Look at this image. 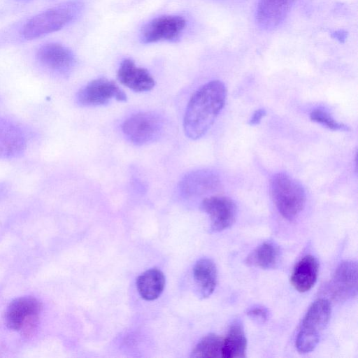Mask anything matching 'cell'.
I'll list each match as a JSON object with an SVG mask.
<instances>
[{"mask_svg": "<svg viewBox=\"0 0 358 358\" xmlns=\"http://www.w3.org/2000/svg\"><path fill=\"white\" fill-rule=\"evenodd\" d=\"M80 106H101L112 99L120 101L127 100V95L113 81L106 78L94 80L79 90L76 96Z\"/></svg>", "mask_w": 358, "mask_h": 358, "instance_id": "8", "label": "cell"}, {"mask_svg": "<svg viewBox=\"0 0 358 358\" xmlns=\"http://www.w3.org/2000/svg\"><path fill=\"white\" fill-rule=\"evenodd\" d=\"M218 175L210 169H199L187 173L179 182L180 192L188 196L203 194L217 189Z\"/></svg>", "mask_w": 358, "mask_h": 358, "instance_id": "14", "label": "cell"}, {"mask_svg": "<svg viewBox=\"0 0 358 358\" xmlns=\"http://www.w3.org/2000/svg\"><path fill=\"white\" fill-rule=\"evenodd\" d=\"M223 339L215 334L203 337L191 352V357H222Z\"/></svg>", "mask_w": 358, "mask_h": 358, "instance_id": "21", "label": "cell"}, {"mask_svg": "<svg viewBox=\"0 0 358 358\" xmlns=\"http://www.w3.org/2000/svg\"><path fill=\"white\" fill-rule=\"evenodd\" d=\"M185 19L178 15H163L153 19L146 24L141 34L145 43L162 40L171 41L177 38L185 27Z\"/></svg>", "mask_w": 358, "mask_h": 358, "instance_id": "9", "label": "cell"}, {"mask_svg": "<svg viewBox=\"0 0 358 358\" xmlns=\"http://www.w3.org/2000/svg\"><path fill=\"white\" fill-rule=\"evenodd\" d=\"M310 118L312 121L334 131L350 129L348 126L336 121L329 113L320 108L313 110L310 114Z\"/></svg>", "mask_w": 358, "mask_h": 358, "instance_id": "22", "label": "cell"}, {"mask_svg": "<svg viewBox=\"0 0 358 358\" xmlns=\"http://www.w3.org/2000/svg\"><path fill=\"white\" fill-rule=\"evenodd\" d=\"M26 145V136L20 127L0 117V159L17 157L23 153Z\"/></svg>", "mask_w": 358, "mask_h": 358, "instance_id": "13", "label": "cell"}, {"mask_svg": "<svg viewBox=\"0 0 358 358\" xmlns=\"http://www.w3.org/2000/svg\"><path fill=\"white\" fill-rule=\"evenodd\" d=\"M202 209L208 215L210 230L221 231L231 227L235 221L237 209L233 200L224 196H212L204 199Z\"/></svg>", "mask_w": 358, "mask_h": 358, "instance_id": "10", "label": "cell"}, {"mask_svg": "<svg viewBox=\"0 0 358 358\" xmlns=\"http://www.w3.org/2000/svg\"><path fill=\"white\" fill-rule=\"evenodd\" d=\"M280 258V249L274 243L266 241L257 247L245 259L246 264L264 269L275 268Z\"/></svg>", "mask_w": 358, "mask_h": 358, "instance_id": "20", "label": "cell"}, {"mask_svg": "<svg viewBox=\"0 0 358 358\" xmlns=\"http://www.w3.org/2000/svg\"><path fill=\"white\" fill-rule=\"evenodd\" d=\"M248 317L258 322H265L268 317L267 309L262 306H254L250 308L246 312Z\"/></svg>", "mask_w": 358, "mask_h": 358, "instance_id": "23", "label": "cell"}, {"mask_svg": "<svg viewBox=\"0 0 358 358\" xmlns=\"http://www.w3.org/2000/svg\"><path fill=\"white\" fill-rule=\"evenodd\" d=\"M330 290L333 297L338 301H345L357 296V262L346 260L339 264L330 283Z\"/></svg>", "mask_w": 358, "mask_h": 358, "instance_id": "11", "label": "cell"}, {"mask_svg": "<svg viewBox=\"0 0 358 358\" xmlns=\"http://www.w3.org/2000/svg\"><path fill=\"white\" fill-rule=\"evenodd\" d=\"M117 76L122 85L137 92L150 91L155 85L150 73L145 69L136 66L130 59L122 62Z\"/></svg>", "mask_w": 358, "mask_h": 358, "instance_id": "15", "label": "cell"}, {"mask_svg": "<svg viewBox=\"0 0 358 358\" xmlns=\"http://www.w3.org/2000/svg\"><path fill=\"white\" fill-rule=\"evenodd\" d=\"M329 301L323 298L315 300L305 314L295 341L296 348L301 354L313 351L320 341L330 315Z\"/></svg>", "mask_w": 358, "mask_h": 358, "instance_id": "3", "label": "cell"}, {"mask_svg": "<svg viewBox=\"0 0 358 358\" xmlns=\"http://www.w3.org/2000/svg\"><path fill=\"white\" fill-rule=\"evenodd\" d=\"M227 89L220 80H211L198 89L186 108L183 127L185 135L193 140L202 137L222 110Z\"/></svg>", "mask_w": 358, "mask_h": 358, "instance_id": "1", "label": "cell"}, {"mask_svg": "<svg viewBox=\"0 0 358 358\" xmlns=\"http://www.w3.org/2000/svg\"><path fill=\"white\" fill-rule=\"evenodd\" d=\"M335 38H338L340 41H343L345 39L346 33L342 31H336L334 34Z\"/></svg>", "mask_w": 358, "mask_h": 358, "instance_id": "25", "label": "cell"}, {"mask_svg": "<svg viewBox=\"0 0 358 358\" xmlns=\"http://www.w3.org/2000/svg\"><path fill=\"white\" fill-rule=\"evenodd\" d=\"M122 129L129 141L141 145L158 140L164 132V122L156 113L141 112L127 118Z\"/></svg>", "mask_w": 358, "mask_h": 358, "instance_id": "5", "label": "cell"}, {"mask_svg": "<svg viewBox=\"0 0 358 358\" xmlns=\"http://www.w3.org/2000/svg\"><path fill=\"white\" fill-rule=\"evenodd\" d=\"M217 268L215 263L208 258L199 259L193 267V279L199 297H208L217 285Z\"/></svg>", "mask_w": 358, "mask_h": 358, "instance_id": "17", "label": "cell"}, {"mask_svg": "<svg viewBox=\"0 0 358 358\" xmlns=\"http://www.w3.org/2000/svg\"><path fill=\"white\" fill-rule=\"evenodd\" d=\"M273 201L281 215L292 220L301 212L306 203V192L301 184L285 173L275 174L271 180Z\"/></svg>", "mask_w": 358, "mask_h": 358, "instance_id": "4", "label": "cell"}, {"mask_svg": "<svg viewBox=\"0 0 358 358\" xmlns=\"http://www.w3.org/2000/svg\"><path fill=\"white\" fill-rule=\"evenodd\" d=\"M19 1H27V0H19Z\"/></svg>", "mask_w": 358, "mask_h": 358, "instance_id": "26", "label": "cell"}, {"mask_svg": "<svg viewBox=\"0 0 358 358\" xmlns=\"http://www.w3.org/2000/svg\"><path fill=\"white\" fill-rule=\"evenodd\" d=\"M38 64L55 76L66 77L76 65L73 52L65 45L50 42L41 45L36 52Z\"/></svg>", "mask_w": 358, "mask_h": 358, "instance_id": "7", "label": "cell"}, {"mask_svg": "<svg viewBox=\"0 0 358 358\" xmlns=\"http://www.w3.org/2000/svg\"><path fill=\"white\" fill-rule=\"evenodd\" d=\"M296 0H259L255 11L257 25L266 30L282 23Z\"/></svg>", "mask_w": 358, "mask_h": 358, "instance_id": "12", "label": "cell"}, {"mask_svg": "<svg viewBox=\"0 0 358 358\" xmlns=\"http://www.w3.org/2000/svg\"><path fill=\"white\" fill-rule=\"evenodd\" d=\"M165 287L164 273L157 268H150L141 273L136 280V287L141 296L147 301L157 299Z\"/></svg>", "mask_w": 358, "mask_h": 358, "instance_id": "19", "label": "cell"}, {"mask_svg": "<svg viewBox=\"0 0 358 358\" xmlns=\"http://www.w3.org/2000/svg\"><path fill=\"white\" fill-rule=\"evenodd\" d=\"M247 348V339L242 323L234 321L230 326L226 337L222 341V357H245Z\"/></svg>", "mask_w": 358, "mask_h": 358, "instance_id": "18", "label": "cell"}, {"mask_svg": "<svg viewBox=\"0 0 358 358\" xmlns=\"http://www.w3.org/2000/svg\"><path fill=\"white\" fill-rule=\"evenodd\" d=\"M41 309V303L34 296L16 298L6 310V325L11 330L29 334L36 324Z\"/></svg>", "mask_w": 358, "mask_h": 358, "instance_id": "6", "label": "cell"}, {"mask_svg": "<svg viewBox=\"0 0 358 358\" xmlns=\"http://www.w3.org/2000/svg\"><path fill=\"white\" fill-rule=\"evenodd\" d=\"M319 265L315 257L308 255L295 265L290 282L299 292L309 291L315 284L318 276Z\"/></svg>", "mask_w": 358, "mask_h": 358, "instance_id": "16", "label": "cell"}, {"mask_svg": "<svg viewBox=\"0 0 358 358\" xmlns=\"http://www.w3.org/2000/svg\"><path fill=\"white\" fill-rule=\"evenodd\" d=\"M83 3L68 1L42 11L24 23L20 36L27 41L36 39L67 26L80 15Z\"/></svg>", "mask_w": 358, "mask_h": 358, "instance_id": "2", "label": "cell"}, {"mask_svg": "<svg viewBox=\"0 0 358 358\" xmlns=\"http://www.w3.org/2000/svg\"><path fill=\"white\" fill-rule=\"evenodd\" d=\"M266 110L262 108L255 110L249 120V124H258L261 122L262 119L266 115Z\"/></svg>", "mask_w": 358, "mask_h": 358, "instance_id": "24", "label": "cell"}]
</instances>
